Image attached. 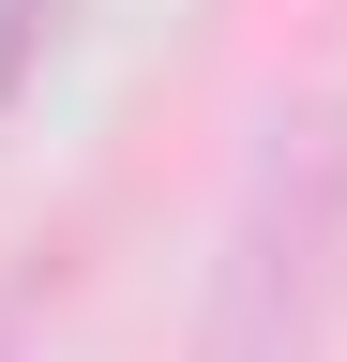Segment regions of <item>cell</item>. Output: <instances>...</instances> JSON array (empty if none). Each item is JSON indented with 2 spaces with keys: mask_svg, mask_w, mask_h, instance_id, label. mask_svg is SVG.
Returning <instances> with one entry per match:
<instances>
[{
  "mask_svg": "<svg viewBox=\"0 0 347 362\" xmlns=\"http://www.w3.org/2000/svg\"><path fill=\"white\" fill-rule=\"evenodd\" d=\"M332 287H347V90L302 106L272 151H257L242 211H227V272H211L196 362H317Z\"/></svg>",
  "mask_w": 347,
  "mask_h": 362,
  "instance_id": "cell-1",
  "label": "cell"
},
{
  "mask_svg": "<svg viewBox=\"0 0 347 362\" xmlns=\"http://www.w3.org/2000/svg\"><path fill=\"white\" fill-rule=\"evenodd\" d=\"M30 302H46V257H30V272H16V287H0V362H16V347H30Z\"/></svg>",
  "mask_w": 347,
  "mask_h": 362,
  "instance_id": "cell-2",
  "label": "cell"
}]
</instances>
